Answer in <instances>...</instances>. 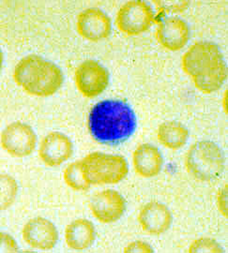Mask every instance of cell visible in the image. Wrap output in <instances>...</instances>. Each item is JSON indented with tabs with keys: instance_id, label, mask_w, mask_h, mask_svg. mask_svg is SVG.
Masks as SVG:
<instances>
[{
	"instance_id": "obj_12",
	"label": "cell",
	"mask_w": 228,
	"mask_h": 253,
	"mask_svg": "<svg viewBox=\"0 0 228 253\" xmlns=\"http://www.w3.org/2000/svg\"><path fill=\"white\" fill-rule=\"evenodd\" d=\"M156 37L161 45L169 51H179L187 44L190 29L182 19L171 16L159 20Z\"/></svg>"
},
{
	"instance_id": "obj_7",
	"label": "cell",
	"mask_w": 228,
	"mask_h": 253,
	"mask_svg": "<svg viewBox=\"0 0 228 253\" xmlns=\"http://www.w3.org/2000/svg\"><path fill=\"white\" fill-rule=\"evenodd\" d=\"M75 84L86 98H95L105 90L109 84V73L99 62L88 59L75 71Z\"/></svg>"
},
{
	"instance_id": "obj_3",
	"label": "cell",
	"mask_w": 228,
	"mask_h": 253,
	"mask_svg": "<svg viewBox=\"0 0 228 253\" xmlns=\"http://www.w3.org/2000/svg\"><path fill=\"white\" fill-rule=\"evenodd\" d=\"M225 155L218 145L211 141H199L189 148L185 156L188 172L200 181L218 178L225 170Z\"/></svg>"
},
{
	"instance_id": "obj_25",
	"label": "cell",
	"mask_w": 228,
	"mask_h": 253,
	"mask_svg": "<svg viewBox=\"0 0 228 253\" xmlns=\"http://www.w3.org/2000/svg\"><path fill=\"white\" fill-rule=\"evenodd\" d=\"M217 201H218L217 204H218L220 212L225 217H228V188H227V186H225L222 190H220Z\"/></svg>"
},
{
	"instance_id": "obj_18",
	"label": "cell",
	"mask_w": 228,
	"mask_h": 253,
	"mask_svg": "<svg viewBox=\"0 0 228 253\" xmlns=\"http://www.w3.org/2000/svg\"><path fill=\"white\" fill-rule=\"evenodd\" d=\"M228 77V68L226 62L222 64L218 68L213 70L212 72L200 76H196L192 78L195 87L198 90L210 94L218 90Z\"/></svg>"
},
{
	"instance_id": "obj_5",
	"label": "cell",
	"mask_w": 228,
	"mask_h": 253,
	"mask_svg": "<svg viewBox=\"0 0 228 253\" xmlns=\"http://www.w3.org/2000/svg\"><path fill=\"white\" fill-rule=\"evenodd\" d=\"M225 63L219 47L209 42H196L182 56L183 71L192 78L210 73Z\"/></svg>"
},
{
	"instance_id": "obj_20",
	"label": "cell",
	"mask_w": 228,
	"mask_h": 253,
	"mask_svg": "<svg viewBox=\"0 0 228 253\" xmlns=\"http://www.w3.org/2000/svg\"><path fill=\"white\" fill-rule=\"evenodd\" d=\"M0 208L2 210L9 208L14 202L18 191V185L15 179L9 174L2 173L0 175Z\"/></svg>"
},
{
	"instance_id": "obj_17",
	"label": "cell",
	"mask_w": 228,
	"mask_h": 253,
	"mask_svg": "<svg viewBox=\"0 0 228 253\" xmlns=\"http://www.w3.org/2000/svg\"><path fill=\"white\" fill-rule=\"evenodd\" d=\"M158 140L168 149L177 150L185 145L189 138L188 129L176 121L164 122L158 128Z\"/></svg>"
},
{
	"instance_id": "obj_22",
	"label": "cell",
	"mask_w": 228,
	"mask_h": 253,
	"mask_svg": "<svg viewBox=\"0 0 228 253\" xmlns=\"http://www.w3.org/2000/svg\"><path fill=\"white\" fill-rule=\"evenodd\" d=\"M153 3L157 5V8L160 9L161 12H167V11H182L188 8L190 2L189 1H153Z\"/></svg>"
},
{
	"instance_id": "obj_1",
	"label": "cell",
	"mask_w": 228,
	"mask_h": 253,
	"mask_svg": "<svg viewBox=\"0 0 228 253\" xmlns=\"http://www.w3.org/2000/svg\"><path fill=\"white\" fill-rule=\"evenodd\" d=\"M94 140L102 145H119L127 141L137 128L133 109L122 100H107L93 106L88 121Z\"/></svg>"
},
{
	"instance_id": "obj_19",
	"label": "cell",
	"mask_w": 228,
	"mask_h": 253,
	"mask_svg": "<svg viewBox=\"0 0 228 253\" xmlns=\"http://www.w3.org/2000/svg\"><path fill=\"white\" fill-rule=\"evenodd\" d=\"M65 183L74 190H88L91 184L86 179L82 168H81V162H74L67 166L65 169L64 174Z\"/></svg>"
},
{
	"instance_id": "obj_6",
	"label": "cell",
	"mask_w": 228,
	"mask_h": 253,
	"mask_svg": "<svg viewBox=\"0 0 228 253\" xmlns=\"http://www.w3.org/2000/svg\"><path fill=\"white\" fill-rule=\"evenodd\" d=\"M155 22L152 8L141 0L125 3L118 11L116 24L121 32L129 36L140 35Z\"/></svg>"
},
{
	"instance_id": "obj_15",
	"label": "cell",
	"mask_w": 228,
	"mask_h": 253,
	"mask_svg": "<svg viewBox=\"0 0 228 253\" xmlns=\"http://www.w3.org/2000/svg\"><path fill=\"white\" fill-rule=\"evenodd\" d=\"M133 163L136 172L142 177L150 178L158 175L164 164L163 155L150 144L140 145L133 155Z\"/></svg>"
},
{
	"instance_id": "obj_8",
	"label": "cell",
	"mask_w": 228,
	"mask_h": 253,
	"mask_svg": "<svg viewBox=\"0 0 228 253\" xmlns=\"http://www.w3.org/2000/svg\"><path fill=\"white\" fill-rule=\"evenodd\" d=\"M36 144L35 131L26 123H11L1 133V145L3 149L15 158L28 157L34 151Z\"/></svg>"
},
{
	"instance_id": "obj_10",
	"label": "cell",
	"mask_w": 228,
	"mask_h": 253,
	"mask_svg": "<svg viewBox=\"0 0 228 253\" xmlns=\"http://www.w3.org/2000/svg\"><path fill=\"white\" fill-rule=\"evenodd\" d=\"M76 28L84 39L91 42H100L109 36L112 23L104 11L98 8H90L79 13Z\"/></svg>"
},
{
	"instance_id": "obj_11",
	"label": "cell",
	"mask_w": 228,
	"mask_h": 253,
	"mask_svg": "<svg viewBox=\"0 0 228 253\" xmlns=\"http://www.w3.org/2000/svg\"><path fill=\"white\" fill-rule=\"evenodd\" d=\"M22 235L28 246L43 251L53 249L58 240V232L54 223L42 217L28 221L22 230Z\"/></svg>"
},
{
	"instance_id": "obj_24",
	"label": "cell",
	"mask_w": 228,
	"mask_h": 253,
	"mask_svg": "<svg viewBox=\"0 0 228 253\" xmlns=\"http://www.w3.org/2000/svg\"><path fill=\"white\" fill-rule=\"evenodd\" d=\"M153 252L154 251H153V249L151 248L150 245L147 244L146 242L140 241V240L130 243L124 249V253H153Z\"/></svg>"
},
{
	"instance_id": "obj_14",
	"label": "cell",
	"mask_w": 228,
	"mask_h": 253,
	"mask_svg": "<svg viewBox=\"0 0 228 253\" xmlns=\"http://www.w3.org/2000/svg\"><path fill=\"white\" fill-rule=\"evenodd\" d=\"M138 221L141 228L149 235H162L165 233L172 223L170 210L164 204L149 202L141 208Z\"/></svg>"
},
{
	"instance_id": "obj_9",
	"label": "cell",
	"mask_w": 228,
	"mask_h": 253,
	"mask_svg": "<svg viewBox=\"0 0 228 253\" xmlns=\"http://www.w3.org/2000/svg\"><path fill=\"white\" fill-rule=\"evenodd\" d=\"M90 208L92 215L102 223H113L119 220L126 209V202L119 191L105 190L96 193L91 198Z\"/></svg>"
},
{
	"instance_id": "obj_4",
	"label": "cell",
	"mask_w": 228,
	"mask_h": 253,
	"mask_svg": "<svg viewBox=\"0 0 228 253\" xmlns=\"http://www.w3.org/2000/svg\"><path fill=\"white\" fill-rule=\"evenodd\" d=\"M80 162L83 173L91 185L117 184L128 174L127 161L119 155L93 152Z\"/></svg>"
},
{
	"instance_id": "obj_21",
	"label": "cell",
	"mask_w": 228,
	"mask_h": 253,
	"mask_svg": "<svg viewBox=\"0 0 228 253\" xmlns=\"http://www.w3.org/2000/svg\"><path fill=\"white\" fill-rule=\"evenodd\" d=\"M189 253H224V250L216 240L209 237H202L192 242L189 248Z\"/></svg>"
},
{
	"instance_id": "obj_16",
	"label": "cell",
	"mask_w": 228,
	"mask_h": 253,
	"mask_svg": "<svg viewBox=\"0 0 228 253\" xmlns=\"http://www.w3.org/2000/svg\"><path fill=\"white\" fill-rule=\"evenodd\" d=\"M95 240V228L91 221L86 218L73 220L65 230V241L68 247L75 251L90 248Z\"/></svg>"
},
{
	"instance_id": "obj_23",
	"label": "cell",
	"mask_w": 228,
	"mask_h": 253,
	"mask_svg": "<svg viewBox=\"0 0 228 253\" xmlns=\"http://www.w3.org/2000/svg\"><path fill=\"white\" fill-rule=\"evenodd\" d=\"M18 252V245L10 235L1 232L0 234V253H9Z\"/></svg>"
},
{
	"instance_id": "obj_13",
	"label": "cell",
	"mask_w": 228,
	"mask_h": 253,
	"mask_svg": "<svg viewBox=\"0 0 228 253\" xmlns=\"http://www.w3.org/2000/svg\"><path fill=\"white\" fill-rule=\"evenodd\" d=\"M73 153L71 139L64 133L53 131L43 139L39 155L47 166L55 167L68 161Z\"/></svg>"
},
{
	"instance_id": "obj_2",
	"label": "cell",
	"mask_w": 228,
	"mask_h": 253,
	"mask_svg": "<svg viewBox=\"0 0 228 253\" xmlns=\"http://www.w3.org/2000/svg\"><path fill=\"white\" fill-rule=\"evenodd\" d=\"M13 78L19 86L36 97L54 95L64 81L63 73L55 64L36 54H30L19 61Z\"/></svg>"
}]
</instances>
